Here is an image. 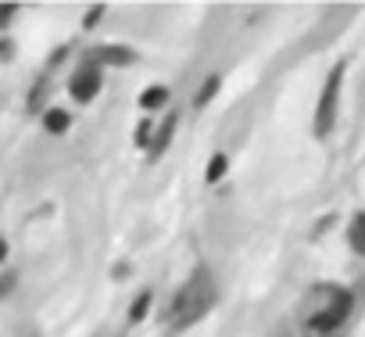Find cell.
<instances>
[{"instance_id":"6da1fadb","label":"cell","mask_w":365,"mask_h":337,"mask_svg":"<svg viewBox=\"0 0 365 337\" xmlns=\"http://www.w3.org/2000/svg\"><path fill=\"white\" fill-rule=\"evenodd\" d=\"M219 291H215V280L208 269H197L187 283L179 287V294L172 298L168 305V323L172 330H187L190 323H197L201 316H208V308L215 305Z\"/></svg>"},{"instance_id":"7a4b0ae2","label":"cell","mask_w":365,"mask_h":337,"mask_svg":"<svg viewBox=\"0 0 365 337\" xmlns=\"http://www.w3.org/2000/svg\"><path fill=\"white\" fill-rule=\"evenodd\" d=\"M344 72H347L344 61H336V65L329 69L326 86H322V97H319V104H315V136H319V140H326V136L333 133L336 104H340V86H344Z\"/></svg>"},{"instance_id":"3957f363","label":"cell","mask_w":365,"mask_h":337,"mask_svg":"<svg viewBox=\"0 0 365 337\" xmlns=\"http://www.w3.org/2000/svg\"><path fill=\"white\" fill-rule=\"evenodd\" d=\"M101 83H104V72H101L93 61H83V65L72 72V79H68V94H72V101L90 104V101L101 94Z\"/></svg>"},{"instance_id":"277c9868","label":"cell","mask_w":365,"mask_h":337,"mask_svg":"<svg viewBox=\"0 0 365 337\" xmlns=\"http://www.w3.org/2000/svg\"><path fill=\"white\" fill-rule=\"evenodd\" d=\"M351 301H354V298H351L347 291H344V294H336L329 308H322V312H315V316H312V330H315V333H329V330H336V326L351 316Z\"/></svg>"},{"instance_id":"5b68a950","label":"cell","mask_w":365,"mask_h":337,"mask_svg":"<svg viewBox=\"0 0 365 337\" xmlns=\"http://www.w3.org/2000/svg\"><path fill=\"white\" fill-rule=\"evenodd\" d=\"M133 61H136V51L125 47V44H108V47H101V51L93 54V65H97V69H101V65L125 69V65H133Z\"/></svg>"},{"instance_id":"8992f818","label":"cell","mask_w":365,"mask_h":337,"mask_svg":"<svg viewBox=\"0 0 365 337\" xmlns=\"http://www.w3.org/2000/svg\"><path fill=\"white\" fill-rule=\"evenodd\" d=\"M172 136H175V115H165L161 122H154V136H150V147H147V151L158 158V154L168 147Z\"/></svg>"},{"instance_id":"52a82bcc","label":"cell","mask_w":365,"mask_h":337,"mask_svg":"<svg viewBox=\"0 0 365 337\" xmlns=\"http://www.w3.org/2000/svg\"><path fill=\"white\" fill-rule=\"evenodd\" d=\"M68 126H72V119H68L65 108H47L43 111V129L47 133H68Z\"/></svg>"},{"instance_id":"ba28073f","label":"cell","mask_w":365,"mask_h":337,"mask_svg":"<svg viewBox=\"0 0 365 337\" xmlns=\"http://www.w3.org/2000/svg\"><path fill=\"white\" fill-rule=\"evenodd\" d=\"M165 101H168V86H165V83H154V86H147V90L140 94V108H143V111L161 108Z\"/></svg>"},{"instance_id":"9c48e42d","label":"cell","mask_w":365,"mask_h":337,"mask_svg":"<svg viewBox=\"0 0 365 337\" xmlns=\"http://www.w3.org/2000/svg\"><path fill=\"white\" fill-rule=\"evenodd\" d=\"M347 244H351L354 255L365 251V216H361V212H358V216L351 219V226H347Z\"/></svg>"},{"instance_id":"30bf717a","label":"cell","mask_w":365,"mask_h":337,"mask_svg":"<svg viewBox=\"0 0 365 337\" xmlns=\"http://www.w3.org/2000/svg\"><path fill=\"white\" fill-rule=\"evenodd\" d=\"M226 168H230V154H226V151H215L212 161H208V168H205V180H208V183H219V180L226 176Z\"/></svg>"},{"instance_id":"8fae6325","label":"cell","mask_w":365,"mask_h":337,"mask_svg":"<svg viewBox=\"0 0 365 337\" xmlns=\"http://www.w3.org/2000/svg\"><path fill=\"white\" fill-rule=\"evenodd\" d=\"M150 305H154V294H150V291H140V294L133 298V305H129V323H143L147 312H150Z\"/></svg>"},{"instance_id":"7c38bea8","label":"cell","mask_w":365,"mask_h":337,"mask_svg":"<svg viewBox=\"0 0 365 337\" xmlns=\"http://www.w3.org/2000/svg\"><path fill=\"white\" fill-rule=\"evenodd\" d=\"M219 86H222V76H208V79L201 83V90L194 94V104H197V108L212 104V101H215V94H219Z\"/></svg>"},{"instance_id":"4fadbf2b","label":"cell","mask_w":365,"mask_h":337,"mask_svg":"<svg viewBox=\"0 0 365 337\" xmlns=\"http://www.w3.org/2000/svg\"><path fill=\"white\" fill-rule=\"evenodd\" d=\"M150 136H154V119H143V122L136 126V133H133V144H136L140 151H147V147H150Z\"/></svg>"},{"instance_id":"5bb4252c","label":"cell","mask_w":365,"mask_h":337,"mask_svg":"<svg viewBox=\"0 0 365 337\" xmlns=\"http://www.w3.org/2000/svg\"><path fill=\"white\" fill-rule=\"evenodd\" d=\"M101 19H104V4H97V8H93V11H90V15L83 19V29H93V26H97Z\"/></svg>"},{"instance_id":"9a60e30c","label":"cell","mask_w":365,"mask_h":337,"mask_svg":"<svg viewBox=\"0 0 365 337\" xmlns=\"http://www.w3.org/2000/svg\"><path fill=\"white\" fill-rule=\"evenodd\" d=\"M15 58V44L8 36H0V61H11Z\"/></svg>"},{"instance_id":"2e32d148","label":"cell","mask_w":365,"mask_h":337,"mask_svg":"<svg viewBox=\"0 0 365 337\" xmlns=\"http://www.w3.org/2000/svg\"><path fill=\"white\" fill-rule=\"evenodd\" d=\"M15 11H19V4H0V26H8L15 19Z\"/></svg>"},{"instance_id":"e0dca14e","label":"cell","mask_w":365,"mask_h":337,"mask_svg":"<svg viewBox=\"0 0 365 337\" xmlns=\"http://www.w3.org/2000/svg\"><path fill=\"white\" fill-rule=\"evenodd\" d=\"M8 251H11V248H8V237H4V233H0V266H4V262H8Z\"/></svg>"}]
</instances>
